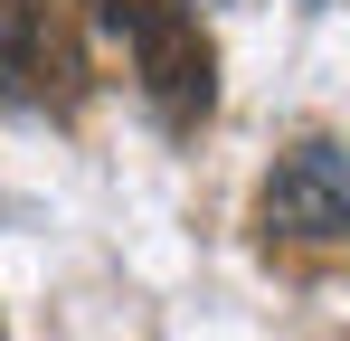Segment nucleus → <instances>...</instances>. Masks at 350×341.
Here are the masks:
<instances>
[{
	"label": "nucleus",
	"mask_w": 350,
	"mask_h": 341,
	"mask_svg": "<svg viewBox=\"0 0 350 341\" xmlns=\"http://www.w3.org/2000/svg\"><path fill=\"white\" fill-rule=\"evenodd\" d=\"M85 29L133 48V86L161 133H199L218 114V48L199 29V0H76Z\"/></svg>",
	"instance_id": "obj_1"
},
{
	"label": "nucleus",
	"mask_w": 350,
	"mask_h": 341,
	"mask_svg": "<svg viewBox=\"0 0 350 341\" xmlns=\"http://www.w3.org/2000/svg\"><path fill=\"white\" fill-rule=\"evenodd\" d=\"M95 95V57L66 0H0V105L19 114H76Z\"/></svg>",
	"instance_id": "obj_2"
},
{
	"label": "nucleus",
	"mask_w": 350,
	"mask_h": 341,
	"mask_svg": "<svg viewBox=\"0 0 350 341\" xmlns=\"http://www.w3.org/2000/svg\"><path fill=\"white\" fill-rule=\"evenodd\" d=\"M256 218L284 247H341L350 237V162H341V142L303 133L293 152H275L265 190H256Z\"/></svg>",
	"instance_id": "obj_3"
}]
</instances>
